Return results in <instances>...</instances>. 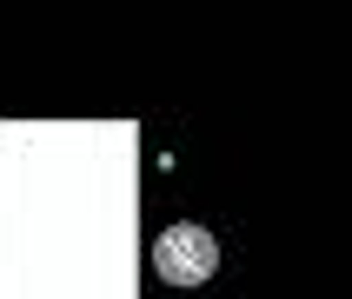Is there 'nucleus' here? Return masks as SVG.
<instances>
[{
	"label": "nucleus",
	"instance_id": "1",
	"mask_svg": "<svg viewBox=\"0 0 352 299\" xmlns=\"http://www.w3.org/2000/svg\"><path fill=\"white\" fill-rule=\"evenodd\" d=\"M213 266H219V239L206 226H166L153 246V273L166 286H206Z\"/></svg>",
	"mask_w": 352,
	"mask_h": 299
}]
</instances>
